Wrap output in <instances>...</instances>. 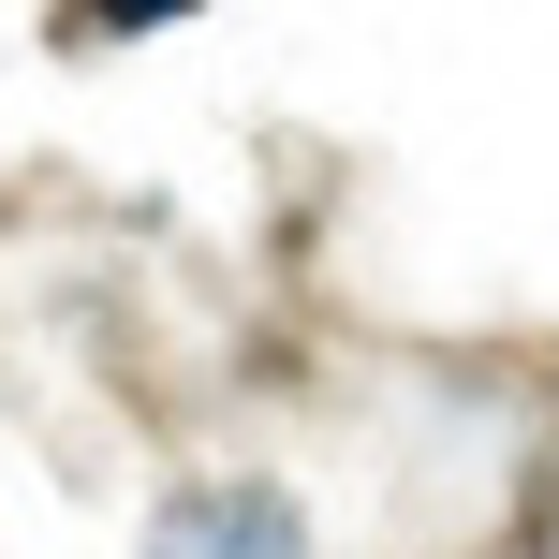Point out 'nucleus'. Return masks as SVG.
I'll use <instances>...</instances> for the list:
<instances>
[{
    "instance_id": "f257e3e1",
    "label": "nucleus",
    "mask_w": 559,
    "mask_h": 559,
    "mask_svg": "<svg viewBox=\"0 0 559 559\" xmlns=\"http://www.w3.org/2000/svg\"><path fill=\"white\" fill-rule=\"evenodd\" d=\"M147 559H309V515L280 486H177L147 515Z\"/></svg>"
}]
</instances>
